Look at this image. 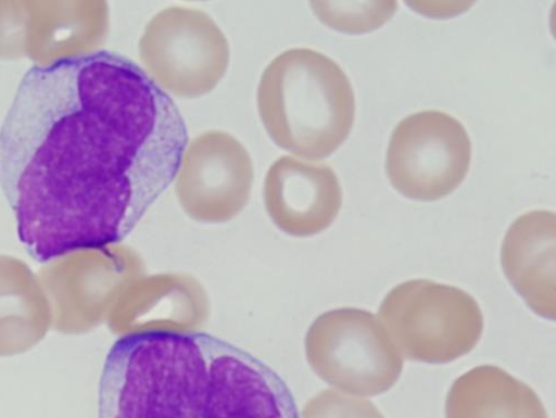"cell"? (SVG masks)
Listing matches in <instances>:
<instances>
[{
  "mask_svg": "<svg viewBox=\"0 0 556 418\" xmlns=\"http://www.w3.org/2000/svg\"><path fill=\"white\" fill-rule=\"evenodd\" d=\"M189 143L175 102L100 51L34 66L0 128V189L38 263L125 240L166 192Z\"/></svg>",
  "mask_w": 556,
  "mask_h": 418,
  "instance_id": "1",
  "label": "cell"
},
{
  "mask_svg": "<svg viewBox=\"0 0 556 418\" xmlns=\"http://www.w3.org/2000/svg\"><path fill=\"white\" fill-rule=\"evenodd\" d=\"M99 418H300L286 381L252 353L204 332L149 330L116 341Z\"/></svg>",
  "mask_w": 556,
  "mask_h": 418,
  "instance_id": "2",
  "label": "cell"
},
{
  "mask_svg": "<svg viewBox=\"0 0 556 418\" xmlns=\"http://www.w3.org/2000/svg\"><path fill=\"white\" fill-rule=\"evenodd\" d=\"M257 109L278 148L317 161L330 157L346 141L356 105L350 78L337 62L309 49H292L264 71Z\"/></svg>",
  "mask_w": 556,
  "mask_h": 418,
  "instance_id": "3",
  "label": "cell"
},
{
  "mask_svg": "<svg viewBox=\"0 0 556 418\" xmlns=\"http://www.w3.org/2000/svg\"><path fill=\"white\" fill-rule=\"evenodd\" d=\"M379 316L405 358L429 364L469 354L484 328L482 311L470 294L427 280L395 287Z\"/></svg>",
  "mask_w": 556,
  "mask_h": 418,
  "instance_id": "4",
  "label": "cell"
},
{
  "mask_svg": "<svg viewBox=\"0 0 556 418\" xmlns=\"http://www.w3.org/2000/svg\"><path fill=\"white\" fill-rule=\"evenodd\" d=\"M144 72L166 94L202 98L220 83L230 62L229 42L206 13L174 7L156 14L138 43Z\"/></svg>",
  "mask_w": 556,
  "mask_h": 418,
  "instance_id": "5",
  "label": "cell"
},
{
  "mask_svg": "<svg viewBox=\"0 0 556 418\" xmlns=\"http://www.w3.org/2000/svg\"><path fill=\"white\" fill-rule=\"evenodd\" d=\"M472 159L469 134L453 116L425 111L405 117L392 132L386 169L403 197L434 202L466 179Z\"/></svg>",
  "mask_w": 556,
  "mask_h": 418,
  "instance_id": "6",
  "label": "cell"
},
{
  "mask_svg": "<svg viewBox=\"0 0 556 418\" xmlns=\"http://www.w3.org/2000/svg\"><path fill=\"white\" fill-rule=\"evenodd\" d=\"M324 379L345 392L378 396L390 391L403 370V357L370 312L343 308L318 325Z\"/></svg>",
  "mask_w": 556,
  "mask_h": 418,
  "instance_id": "7",
  "label": "cell"
},
{
  "mask_svg": "<svg viewBox=\"0 0 556 418\" xmlns=\"http://www.w3.org/2000/svg\"><path fill=\"white\" fill-rule=\"evenodd\" d=\"M254 180L250 153L235 136L211 130L185 150L175 189L185 207L202 217H217L239 210Z\"/></svg>",
  "mask_w": 556,
  "mask_h": 418,
  "instance_id": "8",
  "label": "cell"
},
{
  "mask_svg": "<svg viewBox=\"0 0 556 418\" xmlns=\"http://www.w3.org/2000/svg\"><path fill=\"white\" fill-rule=\"evenodd\" d=\"M264 193L271 214L304 236L328 228L343 201L339 177L330 165L289 155L269 167Z\"/></svg>",
  "mask_w": 556,
  "mask_h": 418,
  "instance_id": "9",
  "label": "cell"
},
{
  "mask_svg": "<svg viewBox=\"0 0 556 418\" xmlns=\"http://www.w3.org/2000/svg\"><path fill=\"white\" fill-rule=\"evenodd\" d=\"M556 216L532 211L509 226L501 248L507 280L539 316L554 320Z\"/></svg>",
  "mask_w": 556,
  "mask_h": 418,
  "instance_id": "10",
  "label": "cell"
},
{
  "mask_svg": "<svg viewBox=\"0 0 556 418\" xmlns=\"http://www.w3.org/2000/svg\"><path fill=\"white\" fill-rule=\"evenodd\" d=\"M446 418H548L535 391L498 366L482 365L451 387Z\"/></svg>",
  "mask_w": 556,
  "mask_h": 418,
  "instance_id": "11",
  "label": "cell"
},
{
  "mask_svg": "<svg viewBox=\"0 0 556 418\" xmlns=\"http://www.w3.org/2000/svg\"><path fill=\"white\" fill-rule=\"evenodd\" d=\"M52 324V304L38 278L23 262L0 256V356L30 350Z\"/></svg>",
  "mask_w": 556,
  "mask_h": 418,
  "instance_id": "12",
  "label": "cell"
},
{
  "mask_svg": "<svg viewBox=\"0 0 556 418\" xmlns=\"http://www.w3.org/2000/svg\"><path fill=\"white\" fill-rule=\"evenodd\" d=\"M317 18L341 33L364 34L379 29L396 13V2H312Z\"/></svg>",
  "mask_w": 556,
  "mask_h": 418,
  "instance_id": "13",
  "label": "cell"
},
{
  "mask_svg": "<svg viewBox=\"0 0 556 418\" xmlns=\"http://www.w3.org/2000/svg\"><path fill=\"white\" fill-rule=\"evenodd\" d=\"M303 418H384V416L367 400L327 391L306 407Z\"/></svg>",
  "mask_w": 556,
  "mask_h": 418,
  "instance_id": "14",
  "label": "cell"
}]
</instances>
